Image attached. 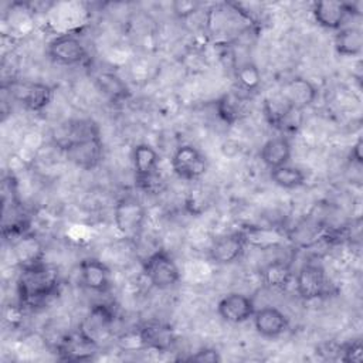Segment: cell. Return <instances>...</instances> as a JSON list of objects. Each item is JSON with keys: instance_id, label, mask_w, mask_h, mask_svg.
<instances>
[{"instance_id": "cell-1", "label": "cell", "mask_w": 363, "mask_h": 363, "mask_svg": "<svg viewBox=\"0 0 363 363\" xmlns=\"http://www.w3.org/2000/svg\"><path fill=\"white\" fill-rule=\"evenodd\" d=\"M60 272L51 264H38L20 268L17 278V294L21 306H37L57 294Z\"/></svg>"}, {"instance_id": "cell-2", "label": "cell", "mask_w": 363, "mask_h": 363, "mask_svg": "<svg viewBox=\"0 0 363 363\" xmlns=\"http://www.w3.org/2000/svg\"><path fill=\"white\" fill-rule=\"evenodd\" d=\"M143 274L150 285L157 289H169L180 281L179 267L166 250H156L146 257Z\"/></svg>"}, {"instance_id": "cell-3", "label": "cell", "mask_w": 363, "mask_h": 363, "mask_svg": "<svg viewBox=\"0 0 363 363\" xmlns=\"http://www.w3.org/2000/svg\"><path fill=\"white\" fill-rule=\"evenodd\" d=\"M145 221L146 210L139 200L130 196L118 200L113 207V223L125 238H138L143 231Z\"/></svg>"}, {"instance_id": "cell-4", "label": "cell", "mask_w": 363, "mask_h": 363, "mask_svg": "<svg viewBox=\"0 0 363 363\" xmlns=\"http://www.w3.org/2000/svg\"><path fill=\"white\" fill-rule=\"evenodd\" d=\"M7 91L14 101L33 112H41L45 109L54 96V89L50 85L35 81L14 79L7 85Z\"/></svg>"}, {"instance_id": "cell-5", "label": "cell", "mask_w": 363, "mask_h": 363, "mask_svg": "<svg viewBox=\"0 0 363 363\" xmlns=\"http://www.w3.org/2000/svg\"><path fill=\"white\" fill-rule=\"evenodd\" d=\"M68 162L82 170H94L99 166L104 156V145L101 135L88 136L67 143L61 147Z\"/></svg>"}, {"instance_id": "cell-6", "label": "cell", "mask_w": 363, "mask_h": 363, "mask_svg": "<svg viewBox=\"0 0 363 363\" xmlns=\"http://www.w3.org/2000/svg\"><path fill=\"white\" fill-rule=\"evenodd\" d=\"M295 288L305 301H315L330 294V282L325 269L315 264L302 265L295 275Z\"/></svg>"}, {"instance_id": "cell-7", "label": "cell", "mask_w": 363, "mask_h": 363, "mask_svg": "<svg viewBox=\"0 0 363 363\" xmlns=\"http://www.w3.org/2000/svg\"><path fill=\"white\" fill-rule=\"evenodd\" d=\"M172 170L179 179L193 182L207 172L206 156L193 145L184 143L176 147L170 159Z\"/></svg>"}, {"instance_id": "cell-8", "label": "cell", "mask_w": 363, "mask_h": 363, "mask_svg": "<svg viewBox=\"0 0 363 363\" xmlns=\"http://www.w3.org/2000/svg\"><path fill=\"white\" fill-rule=\"evenodd\" d=\"M312 14L315 21L326 28V30H340L346 26L349 18L359 16L360 11L356 9L353 3L346 1H335V0H323L313 3Z\"/></svg>"}, {"instance_id": "cell-9", "label": "cell", "mask_w": 363, "mask_h": 363, "mask_svg": "<svg viewBox=\"0 0 363 363\" xmlns=\"http://www.w3.org/2000/svg\"><path fill=\"white\" fill-rule=\"evenodd\" d=\"M48 57L60 65H78L86 58L82 41L74 34H60L47 45Z\"/></svg>"}, {"instance_id": "cell-10", "label": "cell", "mask_w": 363, "mask_h": 363, "mask_svg": "<svg viewBox=\"0 0 363 363\" xmlns=\"http://www.w3.org/2000/svg\"><path fill=\"white\" fill-rule=\"evenodd\" d=\"M159 153L157 150L147 145V143H139L132 150V164L135 170L136 183L139 187L145 190H150L153 180L157 176V167H159Z\"/></svg>"}, {"instance_id": "cell-11", "label": "cell", "mask_w": 363, "mask_h": 363, "mask_svg": "<svg viewBox=\"0 0 363 363\" xmlns=\"http://www.w3.org/2000/svg\"><path fill=\"white\" fill-rule=\"evenodd\" d=\"M247 240L244 233H228L213 240L208 257L214 264L228 265L238 261L245 251Z\"/></svg>"}, {"instance_id": "cell-12", "label": "cell", "mask_w": 363, "mask_h": 363, "mask_svg": "<svg viewBox=\"0 0 363 363\" xmlns=\"http://www.w3.org/2000/svg\"><path fill=\"white\" fill-rule=\"evenodd\" d=\"M99 343L89 337L81 328L67 335L58 345V356L61 360L84 362L91 360L96 353Z\"/></svg>"}, {"instance_id": "cell-13", "label": "cell", "mask_w": 363, "mask_h": 363, "mask_svg": "<svg viewBox=\"0 0 363 363\" xmlns=\"http://www.w3.org/2000/svg\"><path fill=\"white\" fill-rule=\"evenodd\" d=\"M217 313L228 323H244L255 313L254 301L240 292L224 295L217 303Z\"/></svg>"}, {"instance_id": "cell-14", "label": "cell", "mask_w": 363, "mask_h": 363, "mask_svg": "<svg viewBox=\"0 0 363 363\" xmlns=\"http://www.w3.org/2000/svg\"><path fill=\"white\" fill-rule=\"evenodd\" d=\"M279 94L288 105L298 112L311 106L316 101L318 89L309 79L303 77H292L284 82Z\"/></svg>"}, {"instance_id": "cell-15", "label": "cell", "mask_w": 363, "mask_h": 363, "mask_svg": "<svg viewBox=\"0 0 363 363\" xmlns=\"http://www.w3.org/2000/svg\"><path fill=\"white\" fill-rule=\"evenodd\" d=\"M79 282L92 292L106 294L112 285L109 268L96 258H84L79 262Z\"/></svg>"}, {"instance_id": "cell-16", "label": "cell", "mask_w": 363, "mask_h": 363, "mask_svg": "<svg viewBox=\"0 0 363 363\" xmlns=\"http://www.w3.org/2000/svg\"><path fill=\"white\" fill-rule=\"evenodd\" d=\"M216 111L223 122L227 125H234L250 115V95L237 91L225 92L216 101Z\"/></svg>"}, {"instance_id": "cell-17", "label": "cell", "mask_w": 363, "mask_h": 363, "mask_svg": "<svg viewBox=\"0 0 363 363\" xmlns=\"http://www.w3.org/2000/svg\"><path fill=\"white\" fill-rule=\"evenodd\" d=\"M115 322V312L106 303H95L88 311L85 319L79 325V328L95 342L105 339Z\"/></svg>"}, {"instance_id": "cell-18", "label": "cell", "mask_w": 363, "mask_h": 363, "mask_svg": "<svg viewBox=\"0 0 363 363\" xmlns=\"http://www.w3.org/2000/svg\"><path fill=\"white\" fill-rule=\"evenodd\" d=\"M255 330L268 339H274L285 333L289 328V320L286 315L274 306H265L261 309H255L252 316Z\"/></svg>"}, {"instance_id": "cell-19", "label": "cell", "mask_w": 363, "mask_h": 363, "mask_svg": "<svg viewBox=\"0 0 363 363\" xmlns=\"http://www.w3.org/2000/svg\"><path fill=\"white\" fill-rule=\"evenodd\" d=\"M13 238L14 240L11 242V250L20 268L30 267L44 261L43 245L35 238L34 234H30L28 231H26L18 235H14Z\"/></svg>"}, {"instance_id": "cell-20", "label": "cell", "mask_w": 363, "mask_h": 363, "mask_svg": "<svg viewBox=\"0 0 363 363\" xmlns=\"http://www.w3.org/2000/svg\"><path fill=\"white\" fill-rule=\"evenodd\" d=\"M291 155L292 145L286 136H275L268 139L259 150V159L269 170L288 164Z\"/></svg>"}, {"instance_id": "cell-21", "label": "cell", "mask_w": 363, "mask_h": 363, "mask_svg": "<svg viewBox=\"0 0 363 363\" xmlns=\"http://www.w3.org/2000/svg\"><path fill=\"white\" fill-rule=\"evenodd\" d=\"M139 342L146 347L156 350H167L174 343V333L170 326L163 323H146L138 332Z\"/></svg>"}, {"instance_id": "cell-22", "label": "cell", "mask_w": 363, "mask_h": 363, "mask_svg": "<svg viewBox=\"0 0 363 363\" xmlns=\"http://www.w3.org/2000/svg\"><path fill=\"white\" fill-rule=\"evenodd\" d=\"M335 50L343 57H357L363 50V34L359 27L345 26L335 34Z\"/></svg>"}, {"instance_id": "cell-23", "label": "cell", "mask_w": 363, "mask_h": 363, "mask_svg": "<svg viewBox=\"0 0 363 363\" xmlns=\"http://www.w3.org/2000/svg\"><path fill=\"white\" fill-rule=\"evenodd\" d=\"M261 278L264 284L271 289H285L294 278V271L289 262L284 259H275L268 262L261 269Z\"/></svg>"}, {"instance_id": "cell-24", "label": "cell", "mask_w": 363, "mask_h": 363, "mask_svg": "<svg viewBox=\"0 0 363 363\" xmlns=\"http://www.w3.org/2000/svg\"><path fill=\"white\" fill-rule=\"evenodd\" d=\"M262 111L265 115L267 122L272 126V128H282L286 122V119L296 111H294L288 102L281 96V94L278 92L277 95L272 96H267L264 99V105H262Z\"/></svg>"}, {"instance_id": "cell-25", "label": "cell", "mask_w": 363, "mask_h": 363, "mask_svg": "<svg viewBox=\"0 0 363 363\" xmlns=\"http://www.w3.org/2000/svg\"><path fill=\"white\" fill-rule=\"evenodd\" d=\"M95 84L98 89L111 101V102H122L129 96V88L126 84L113 72H101L95 78Z\"/></svg>"}, {"instance_id": "cell-26", "label": "cell", "mask_w": 363, "mask_h": 363, "mask_svg": "<svg viewBox=\"0 0 363 363\" xmlns=\"http://www.w3.org/2000/svg\"><path fill=\"white\" fill-rule=\"evenodd\" d=\"M269 177L278 187L286 190H294L303 186L308 179L303 169L291 164H284L281 167L269 170Z\"/></svg>"}, {"instance_id": "cell-27", "label": "cell", "mask_w": 363, "mask_h": 363, "mask_svg": "<svg viewBox=\"0 0 363 363\" xmlns=\"http://www.w3.org/2000/svg\"><path fill=\"white\" fill-rule=\"evenodd\" d=\"M235 81L241 92L250 95L261 86V72L254 62H242L235 68Z\"/></svg>"}, {"instance_id": "cell-28", "label": "cell", "mask_w": 363, "mask_h": 363, "mask_svg": "<svg viewBox=\"0 0 363 363\" xmlns=\"http://www.w3.org/2000/svg\"><path fill=\"white\" fill-rule=\"evenodd\" d=\"M339 353L342 354V356H339L342 362H347V363L363 362V345L360 340H353V342L343 345L340 347Z\"/></svg>"}, {"instance_id": "cell-29", "label": "cell", "mask_w": 363, "mask_h": 363, "mask_svg": "<svg viewBox=\"0 0 363 363\" xmlns=\"http://www.w3.org/2000/svg\"><path fill=\"white\" fill-rule=\"evenodd\" d=\"M189 362H199V363H218L221 362V356L216 349L203 347L197 350L194 354L187 357Z\"/></svg>"}, {"instance_id": "cell-30", "label": "cell", "mask_w": 363, "mask_h": 363, "mask_svg": "<svg viewBox=\"0 0 363 363\" xmlns=\"http://www.w3.org/2000/svg\"><path fill=\"white\" fill-rule=\"evenodd\" d=\"M200 7V3L191 0H179L173 3V11L179 18H186L194 14Z\"/></svg>"}, {"instance_id": "cell-31", "label": "cell", "mask_w": 363, "mask_h": 363, "mask_svg": "<svg viewBox=\"0 0 363 363\" xmlns=\"http://www.w3.org/2000/svg\"><path fill=\"white\" fill-rule=\"evenodd\" d=\"M350 157L353 162H356L357 164L362 163V139L359 138L357 142L352 146V152H350Z\"/></svg>"}]
</instances>
